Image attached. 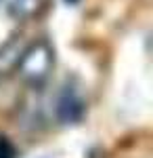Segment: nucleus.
<instances>
[{
  "mask_svg": "<svg viewBox=\"0 0 153 158\" xmlns=\"http://www.w3.org/2000/svg\"><path fill=\"white\" fill-rule=\"evenodd\" d=\"M48 63H50L48 51L44 49V44H38V47H34V49L25 55L23 70H25V74H29V76H44Z\"/></svg>",
  "mask_w": 153,
  "mask_h": 158,
  "instance_id": "nucleus-2",
  "label": "nucleus"
},
{
  "mask_svg": "<svg viewBox=\"0 0 153 158\" xmlns=\"http://www.w3.org/2000/svg\"><path fill=\"white\" fill-rule=\"evenodd\" d=\"M84 114V101L78 97V93L73 89H65L61 93L59 101H57V116L61 122L69 124V122H78Z\"/></svg>",
  "mask_w": 153,
  "mask_h": 158,
  "instance_id": "nucleus-1",
  "label": "nucleus"
},
{
  "mask_svg": "<svg viewBox=\"0 0 153 158\" xmlns=\"http://www.w3.org/2000/svg\"><path fill=\"white\" fill-rule=\"evenodd\" d=\"M67 2H71V4H73V2H78V0H67Z\"/></svg>",
  "mask_w": 153,
  "mask_h": 158,
  "instance_id": "nucleus-4",
  "label": "nucleus"
},
{
  "mask_svg": "<svg viewBox=\"0 0 153 158\" xmlns=\"http://www.w3.org/2000/svg\"><path fill=\"white\" fill-rule=\"evenodd\" d=\"M0 158H15V148L4 137H0Z\"/></svg>",
  "mask_w": 153,
  "mask_h": 158,
  "instance_id": "nucleus-3",
  "label": "nucleus"
}]
</instances>
